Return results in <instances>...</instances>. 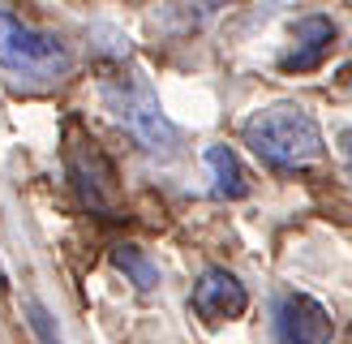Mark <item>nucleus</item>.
<instances>
[{
  "label": "nucleus",
  "instance_id": "nucleus-1",
  "mask_svg": "<svg viewBox=\"0 0 352 344\" xmlns=\"http://www.w3.org/2000/svg\"><path fill=\"white\" fill-rule=\"evenodd\" d=\"M241 138L262 164L279 172H296L322 160V125L301 103H267V108L250 112Z\"/></svg>",
  "mask_w": 352,
  "mask_h": 344
},
{
  "label": "nucleus",
  "instance_id": "nucleus-2",
  "mask_svg": "<svg viewBox=\"0 0 352 344\" xmlns=\"http://www.w3.org/2000/svg\"><path fill=\"white\" fill-rule=\"evenodd\" d=\"M0 69L22 82L47 86L74 74V52L65 47V39L22 22L9 5H0Z\"/></svg>",
  "mask_w": 352,
  "mask_h": 344
},
{
  "label": "nucleus",
  "instance_id": "nucleus-3",
  "mask_svg": "<svg viewBox=\"0 0 352 344\" xmlns=\"http://www.w3.org/2000/svg\"><path fill=\"white\" fill-rule=\"evenodd\" d=\"M103 103L112 108V116L133 133V142L151 151V155H172L181 147V133L176 125L164 116L160 108V95L151 91V82L142 74H133V69H120V74L103 78Z\"/></svg>",
  "mask_w": 352,
  "mask_h": 344
},
{
  "label": "nucleus",
  "instance_id": "nucleus-4",
  "mask_svg": "<svg viewBox=\"0 0 352 344\" xmlns=\"http://www.w3.org/2000/svg\"><path fill=\"white\" fill-rule=\"evenodd\" d=\"M275 323H279V340H284V344H331V336H336L331 310L318 297L296 292V288L279 297Z\"/></svg>",
  "mask_w": 352,
  "mask_h": 344
},
{
  "label": "nucleus",
  "instance_id": "nucleus-5",
  "mask_svg": "<svg viewBox=\"0 0 352 344\" xmlns=\"http://www.w3.org/2000/svg\"><path fill=\"white\" fill-rule=\"evenodd\" d=\"M69 177H74L78 198L86 206H95V211H108V206L116 202L112 160L95 142H69Z\"/></svg>",
  "mask_w": 352,
  "mask_h": 344
},
{
  "label": "nucleus",
  "instance_id": "nucleus-6",
  "mask_svg": "<svg viewBox=\"0 0 352 344\" xmlns=\"http://www.w3.org/2000/svg\"><path fill=\"white\" fill-rule=\"evenodd\" d=\"M340 39V26L331 22L327 13H305V17H296V26H292V47L279 56V69L284 74H309V69H318L327 61V52L336 47Z\"/></svg>",
  "mask_w": 352,
  "mask_h": 344
},
{
  "label": "nucleus",
  "instance_id": "nucleus-7",
  "mask_svg": "<svg viewBox=\"0 0 352 344\" xmlns=\"http://www.w3.org/2000/svg\"><path fill=\"white\" fill-rule=\"evenodd\" d=\"M189 305L198 310L202 319H210V323H219V319H241L245 305H250V292H245V284L236 280L232 271L210 267V271L198 275V284H193V292H189Z\"/></svg>",
  "mask_w": 352,
  "mask_h": 344
},
{
  "label": "nucleus",
  "instance_id": "nucleus-8",
  "mask_svg": "<svg viewBox=\"0 0 352 344\" xmlns=\"http://www.w3.org/2000/svg\"><path fill=\"white\" fill-rule=\"evenodd\" d=\"M206 168H210V185H215L219 198H245L250 194V177H245V168H241L232 147H223V142L206 147Z\"/></svg>",
  "mask_w": 352,
  "mask_h": 344
},
{
  "label": "nucleus",
  "instance_id": "nucleus-9",
  "mask_svg": "<svg viewBox=\"0 0 352 344\" xmlns=\"http://www.w3.org/2000/svg\"><path fill=\"white\" fill-rule=\"evenodd\" d=\"M112 263H116V271H125L129 275V284L138 288V292H151V288H160V267H155V258L146 254V250H138V246H116L112 250Z\"/></svg>",
  "mask_w": 352,
  "mask_h": 344
},
{
  "label": "nucleus",
  "instance_id": "nucleus-10",
  "mask_svg": "<svg viewBox=\"0 0 352 344\" xmlns=\"http://www.w3.org/2000/svg\"><path fill=\"white\" fill-rule=\"evenodd\" d=\"M26 323H30V332L39 336V344H60V327L39 297H26Z\"/></svg>",
  "mask_w": 352,
  "mask_h": 344
},
{
  "label": "nucleus",
  "instance_id": "nucleus-11",
  "mask_svg": "<svg viewBox=\"0 0 352 344\" xmlns=\"http://www.w3.org/2000/svg\"><path fill=\"white\" fill-rule=\"evenodd\" d=\"M223 5H232V0H198L202 13H215V9H223Z\"/></svg>",
  "mask_w": 352,
  "mask_h": 344
},
{
  "label": "nucleus",
  "instance_id": "nucleus-12",
  "mask_svg": "<svg viewBox=\"0 0 352 344\" xmlns=\"http://www.w3.org/2000/svg\"><path fill=\"white\" fill-rule=\"evenodd\" d=\"M344 155H348V177H352V133H344Z\"/></svg>",
  "mask_w": 352,
  "mask_h": 344
},
{
  "label": "nucleus",
  "instance_id": "nucleus-13",
  "mask_svg": "<svg viewBox=\"0 0 352 344\" xmlns=\"http://www.w3.org/2000/svg\"><path fill=\"white\" fill-rule=\"evenodd\" d=\"M0 288H5V275H0Z\"/></svg>",
  "mask_w": 352,
  "mask_h": 344
}]
</instances>
